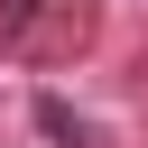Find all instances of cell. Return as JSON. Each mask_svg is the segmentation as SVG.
<instances>
[{
    "label": "cell",
    "instance_id": "6da1fadb",
    "mask_svg": "<svg viewBox=\"0 0 148 148\" xmlns=\"http://www.w3.org/2000/svg\"><path fill=\"white\" fill-rule=\"evenodd\" d=\"M37 130H46L56 148H92V130H83V120H74L65 102H37Z\"/></svg>",
    "mask_w": 148,
    "mask_h": 148
}]
</instances>
